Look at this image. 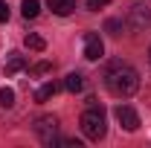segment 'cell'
I'll list each match as a JSON object with an SVG mask.
<instances>
[{
  "instance_id": "cell-3",
  "label": "cell",
  "mask_w": 151,
  "mask_h": 148,
  "mask_svg": "<svg viewBox=\"0 0 151 148\" xmlns=\"http://www.w3.org/2000/svg\"><path fill=\"white\" fill-rule=\"evenodd\" d=\"M35 134L44 145H55L58 142V119L55 116H38L35 119Z\"/></svg>"
},
{
  "instance_id": "cell-15",
  "label": "cell",
  "mask_w": 151,
  "mask_h": 148,
  "mask_svg": "<svg viewBox=\"0 0 151 148\" xmlns=\"http://www.w3.org/2000/svg\"><path fill=\"white\" fill-rule=\"evenodd\" d=\"M105 32L119 35V32H122V20H108V23H105Z\"/></svg>"
},
{
  "instance_id": "cell-18",
  "label": "cell",
  "mask_w": 151,
  "mask_h": 148,
  "mask_svg": "<svg viewBox=\"0 0 151 148\" xmlns=\"http://www.w3.org/2000/svg\"><path fill=\"white\" fill-rule=\"evenodd\" d=\"M61 145H67V148H81V142H78V139H61Z\"/></svg>"
},
{
  "instance_id": "cell-14",
  "label": "cell",
  "mask_w": 151,
  "mask_h": 148,
  "mask_svg": "<svg viewBox=\"0 0 151 148\" xmlns=\"http://www.w3.org/2000/svg\"><path fill=\"white\" fill-rule=\"evenodd\" d=\"M50 70H52V64H50V61H38L29 73H32V75H44V73H50Z\"/></svg>"
},
{
  "instance_id": "cell-13",
  "label": "cell",
  "mask_w": 151,
  "mask_h": 148,
  "mask_svg": "<svg viewBox=\"0 0 151 148\" xmlns=\"http://www.w3.org/2000/svg\"><path fill=\"white\" fill-rule=\"evenodd\" d=\"M15 105V90L12 87H0V108H12Z\"/></svg>"
},
{
  "instance_id": "cell-12",
  "label": "cell",
  "mask_w": 151,
  "mask_h": 148,
  "mask_svg": "<svg viewBox=\"0 0 151 148\" xmlns=\"http://www.w3.org/2000/svg\"><path fill=\"white\" fill-rule=\"evenodd\" d=\"M20 12H23V18H38L41 3H38V0H23V3H20Z\"/></svg>"
},
{
  "instance_id": "cell-4",
  "label": "cell",
  "mask_w": 151,
  "mask_h": 148,
  "mask_svg": "<svg viewBox=\"0 0 151 148\" xmlns=\"http://www.w3.org/2000/svg\"><path fill=\"white\" fill-rule=\"evenodd\" d=\"M128 23H131V29H137V32L151 29V6H145V3L131 6V12H128Z\"/></svg>"
},
{
  "instance_id": "cell-10",
  "label": "cell",
  "mask_w": 151,
  "mask_h": 148,
  "mask_svg": "<svg viewBox=\"0 0 151 148\" xmlns=\"http://www.w3.org/2000/svg\"><path fill=\"white\" fill-rule=\"evenodd\" d=\"M55 93H58V84L55 81H47V84H41L35 90V102H47V99H52Z\"/></svg>"
},
{
  "instance_id": "cell-17",
  "label": "cell",
  "mask_w": 151,
  "mask_h": 148,
  "mask_svg": "<svg viewBox=\"0 0 151 148\" xmlns=\"http://www.w3.org/2000/svg\"><path fill=\"white\" fill-rule=\"evenodd\" d=\"M6 20H9V3L0 0V23H6Z\"/></svg>"
},
{
  "instance_id": "cell-7",
  "label": "cell",
  "mask_w": 151,
  "mask_h": 148,
  "mask_svg": "<svg viewBox=\"0 0 151 148\" xmlns=\"http://www.w3.org/2000/svg\"><path fill=\"white\" fill-rule=\"evenodd\" d=\"M20 70H26V58L20 55V52H9L6 64H3V73L6 75H18Z\"/></svg>"
},
{
  "instance_id": "cell-19",
  "label": "cell",
  "mask_w": 151,
  "mask_h": 148,
  "mask_svg": "<svg viewBox=\"0 0 151 148\" xmlns=\"http://www.w3.org/2000/svg\"><path fill=\"white\" fill-rule=\"evenodd\" d=\"M148 55H151V52H148Z\"/></svg>"
},
{
  "instance_id": "cell-8",
  "label": "cell",
  "mask_w": 151,
  "mask_h": 148,
  "mask_svg": "<svg viewBox=\"0 0 151 148\" xmlns=\"http://www.w3.org/2000/svg\"><path fill=\"white\" fill-rule=\"evenodd\" d=\"M47 3H50V9H52L55 15H61V18L70 15V12L76 9V0H47Z\"/></svg>"
},
{
  "instance_id": "cell-6",
  "label": "cell",
  "mask_w": 151,
  "mask_h": 148,
  "mask_svg": "<svg viewBox=\"0 0 151 148\" xmlns=\"http://www.w3.org/2000/svg\"><path fill=\"white\" fill-rule=\"evenodd\" d=\"M102 55H105L102 38L96 35V32H87V35H84V58H87V61H99Z\"/></svg>"
},
{
  "instance_id": "cell-2",
  "label": "cell",
  "mask_w": 151,
  "mask_h": 148,
  "mask_svg": "<svg viewBox=\"0 0 151 148\" xmlns=\"http://www.w3.org/2000/svg\"><path fill=\"white\" fill-rule=\"evenodd\" d=\"M81 131H84V137H87V139L99 142V139L105 137V131H108L105 111H102V108H87V111L81 113Z\"/></svg>"
},
{
  "instance_id": "cell-5",
  "label": "cell",
  "mask_w": 151,
  "mask_h": 148,
  "mask_svg": "<svg viewBox=\"0 0 151 148\" xmlns=\"http://www.w3.org/2000/svg\"><path fill=\"white\" fill-rule=\"evenodd\" d=\"M113 116H116V122H119L125 131H137L139 128V116H137V111L128 108V105H119V108L113 111Z\"/></svg>"
},
{
  "instance_id": "cell-1",
  "label": "cell",
  "mask_w": 151,
  "mask_h": 148,
  "mask_svg": "<svg viewBox=\"0 0 151 148\" xmlns=\"http://www.w3.org/2000/svg\"><path fill=\"white\" fill-rule=\"evenodd\" d=\"M105 87L113 93V96H119V99H128L137 93L139 87V75L134 70L131 64H122V61H113L111 67L105 70Z\"/></svg>"
},
{
  "instance_id": "cell-9",
  "label": "cell",
  "mask_w": 151,
  "mask_h": 148,
  "mask_svg": "<svg viewBox=\"0 0 151 148\" xmlns=\"http://www.w3.org/2000/svg\"><path fill=\"white\" fill-rule=\"evenodd\" d=\"M64 87H67L70 93H81L84 90V75L81 73H70L67 78H64Z\"/></svg>"
},
{
  "instance_id": "cell-16",
  "label": "cell",
  "mask_w": 151,
  "mask_h": 148,
  "mask_svg": "<svg viewBox=\"0 0 151 148\" xmlns=\"http://www.w3.org/2000/svg\"><path fill=\"white\" fill-rule=\"evenodd\" d=\"M108 3H111V0H87V9H90V12H99V9H105Z\"/></svg>"
},
{
  "instance_id": "cell-11",
  "label": "cell",
  "mask_w": 151,
  "mask_h": 148,
  "mask_svg": "<svg viewBox=\"0 0 151 148\" xmlns=\"http://www.w3.org/2000/svg\"><path fill=\"white\" fill-rule=\"evenodd\" d=\"M23 44H26L32 52H44V50H47V41H44L41 35H26V38H23Z\"/></svg>"
}]
</instances>
